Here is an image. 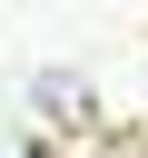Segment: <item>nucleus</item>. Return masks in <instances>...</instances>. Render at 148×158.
I'll return each instance as SVG.
<instances>
[{"mask_svg":"<svg viewBox=\"0 0 148 158\" xmlns=\"http://www.w3.org/2000/svg\"><path fill=\"white\" fill-rule=\"evenodd\" d=\"M30 99H39V118H89V79H69V69H49Z\"/></svg>","mask_w":148,"mask_h":158,"instance_id":"nucleus-1","label":"nucleus"}]
</instances>
